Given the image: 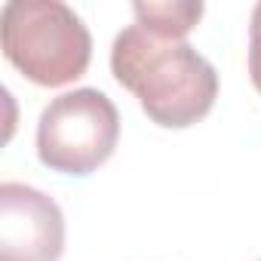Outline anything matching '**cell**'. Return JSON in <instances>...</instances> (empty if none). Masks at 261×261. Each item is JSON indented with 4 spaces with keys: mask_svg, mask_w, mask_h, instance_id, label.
Segmentation results:
<instances>
[{
    "mask_svg": "<svg viewBox=\"0 0 261 261\" xmlns=\"http://www.w3.org/2000/svg\"><path fill=\"white\" fill-rule=\"evenodd\" d=\"M114 80L163 129L203 120L218 98V74L188 40L160 37L139 22L123 28L111 46Z\"/></svg>",
    "mask_w": 261,
    "mask_h": 261,
    "instance_id": "cell-1",
    "label": "cell"
},
{
    "mask_svg": "<svg viewBox=\"0 0 261 261\" xmlns=\"http://www.w3.org/2000/svg\"><path fill=\"white\" fill-rule=\"evenodd\" d=\"M0 46L16 71L37 86H68L86 74L92 37L62 0H10L0 10Z\"/></svg>",
    "mask_w": 261,
    "mask_h": 261,
    "instance_id": "cell-2",
    "label": "cell"
},
{
    "mask_svg": "<svg viewBox=\"0 0 261 261\" xmlns=\"http://www.w3.org/2000/svg\"><path fill=\"white\" fill-rule=\"evenodd\" d=\"M120 139L117 105L101 89L56 95L37 123V157L53 172L89 175L111 160Z\"/></svg>",
    "mask_w": 261,
    "mask_h": 261,
    "instance_id": "cell-3",
    "label": "cell"
},
{
    "mask_svg": "<svg viewBox=\"0 0 261 261\" xmlns=\"http://www.w3.org/2000/svg\"><path fill=\"white\" fill-rule=\"evenodd\" d=\"M65 215L59 203L22 181L0 185V261H59Z\"/></svg>",
    "mask_w": 261,
    "mask_h": 261,
    "instance_id": "cell-4",
    "label": "cell"
},
{
    "mask_svg": "<svg viewBox=\"0 0 261 261\" xmlns=\"http://www.w3.org/2000/svg\"><path fill=\"white\" fill-rule=\"evenodd\" d=\"M133 13H136V22L160 37H169V40H185L200 16H203V4H194V0H163V4H133Z\"/></svg>",
    "mask_w": 261,
    "mask_h": 261,
    "instance_id": "cell-5",
    "label": "cell"
},
{
    "mask_svg": "<svg viewBox=\"0 0 261 261\" xmlns=\"http://www.w3.org/2000/svg\"><path fill=\"white\" fill-rule=\"evenodd\" d=\"M249 77L252 86L261 92V4H255L249 22Z\"/></svg>",
    "mask_w": 261,
    "mask_h": 261,
    "instance_id": "cell-6",
    "label": "cell"
}]
</instances>
